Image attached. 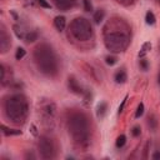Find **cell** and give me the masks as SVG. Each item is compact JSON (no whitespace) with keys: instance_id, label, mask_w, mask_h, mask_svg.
Instances as JSON below:
<instances>
[{"instance_id":"cell-1","label":"cell","mask_w":160,"mask_h":160,"mask_svg":"<svg viewBox=\"0 0 160 160\" xmlns=\"http://www.w3.org/2000/svg\"><path fill=\"white\" fill-rule=\"evenodd\" d=\"M69 133L76 144L86 146L90 139V125L86 116L81 113L73 114L69 119Z\"/></svg>"},{"instance_id":"cell-2","label":"cell","mask_w":160,"mask_h":160,"mask_svg":"<svg viewBox=\"0 0 160 160\" xmlns=\"http://www.w3.org/2000/svg\"><path fill=\"white\" fill-rule=\"evenodd\" d=\"M35 61L36 65L40 69L41 73L46 74V75H54V74L58 71V61L53 49L46 45L43 44L39 45L35 49Z\"/></svg>"},{"instance_id":"cell-3","label":"cell","mask_w":160,"mask_h":160,"mask_svg":"<svg viewBox=\"0 0 160 160\" xmlns=\"http://www.w3.org/2000/svg\"><path fill=\"white\" fill-rule=\"evenodd\" d=\"M5 114L14 123H21L28 114V103L23 95H13L5 103Z\"/></svg>"},{"instance_id":"cell-4","label":"cell","mask_w":160,"mask_h":160,"mask_svg":"<svg viewBox=\"0 0 160 160\" xmlns=\"http://www.w3.org/2000/svg\"><path fill=\"white\" fill-rule=\"evenodd\" d=\"M70 31L74 38L80 41L90 40L93 36V28L92 24L84 18H76L70 25Z\"/></svg>"},{"instance_id":"cell-5","label":"cell","mask_w":160,"mask_h":160,"mask_svg":"<svg viewBox=\"0 0 160 160\" xmlns=\"http://www.w3.org/2000/svg\"><path fill=\"white\" fill-rule=\"evenodd\" d=\"M129 36L120 31L110 33L105 36V46L113 53H120L126 49L129 45Z\"/></svg>"},{"instance_id":"cell-6","label":"cell","mask_w":160,"mask_h":160,"mask_svg":"<svg viewBox=\"0 0 160 160\" xmlns=\"http://www.w3.org/2000/svg\"><path fill=\"white\" fill-rule=\"evenodd\" d=\"M39 151L44 159L54 158V144H53L51 139L46 136H41L39 140Z\"/></svg>"},{"instance_id":"cell-7","label":"cell","mask_w":160,"mask_h":160,"mask_svg":"<svg viewBox=\"0 0 160 160\" xmlns=\"http://www.w3.org/2000/svg\"><path fill=\"white\" fill-rule=\"evenodd\" d=\"M58 9L60 10H69L76 5V0H54Z\"/></svg>"},{"instance_id":"cell-8","label":"cell","mask_w":160,"mask_h":160,"mask_svg":"<svg viewBox=\"0 0 160 160\" xmlns=\"http://www.w3.org/2000/svg\"><path fill=\"white\" fill-rule=\"evenodd\" d=\"M54 25H55V28L59 31H63L64 29H65V25H66L65 18H64V17H56L55 20H54Z\"/></svg>"},{"instance_id":"cell-9","label":"cell","mask_w":160,"mask_h":160,"mask_svg":"<svg viewBox=\"0 0 160 160\" xmlns=\"http://www.w3.org/2000/svg\"><path fill=\"white\" fill-rule=\"evenodd\" d=\"M128 80V75H126V73L124 70H120L115 74V81L118 83V84H123V83H125Z\"/></svg>"},{"instance_id":"cell-10","label":"cell","mask_w":160,"mask_h":160,"mask_svg":"<svg viewBox=\"0 0 160 160\" xmlns=\"http://www.w3.org/2000/svg\"><path fill=\"white\" fill-rule=\"evenodd\" d=\"M104 17H105V12H104V10H101V9H99L98 12L94 14V21L97 24H100L101 21L104 20Z\"/></svg>"},{"instance_id":"cell-11","label":"cell","mask_w":160,"mask_h":160,"mask_svg":"<svg viewBox=\"0 0 160 160\" xmlns=\"http://www.w3.org/2000/svg\"><path fill=\"white\" fill-rule=\"evenodd\" d=\"M69 88H70L73 92H75V93H79V94L81 93V89H80V86H78V85H76V81L73 78L71 79L69 78Z\"/></svg>"},{"instance_id":"cell-12","label":"cell","mask_w":160,"mask_h":160,"mask_svg":"<svg viewBox=\"0 0 160 160\" xmlns=\"http://www.w3.org/2000/svg\"><path fill=\"white\" fill-rule=\"evenodd\" d=\"M145 20H146V24L154 25V24H155V21H156V18H155V15H154L151 12H148L146 17H145Z\"/></svg>"},{"instance_id":"cell-13","label":"cell","mask_w":160,"mask_h":160,"mask_svg":"<svg viewBox=\"0 0 160 160\" xmlns=\"http://www.w3.org/2000/svg\"><path fill=\"white\" fill-rule=\"evenodd\" d=\"M3 133L5 135H19L21 134V130H15V129H6L5 126H1Z\"/></svg>"},{"instance_id":"cell-14","label":"cell","mask_w":160,"mask_h":160,"mask_svg":"<svg viewBox=\"0 0 160 160\" xmlns=\"http://www.w3.org/2000/svg\"><path fill=\"white\" fill-rule=\"evenodd\" d=\"M106 108H108L106 103H101V104L98 106V116L103 118V116L105 115V113H106Z\"/></svg>"},{"instance_id":"cell-15","label":"cell","mask_w":160,"mask_h":160,"mask_svg":"<svg viewBox=\"0 0 160 160\" xmlns=\"http://www.w3.org/2000/svg\"><path fill=\"white\" fill-rule=\"evenodd\" d=\"M25 54H26L25 49H23V48H19V49L17 50V53H15V58H17V60H21L25 56Z\"/></svg>"},{"instance_id":"cell-16","label":"cell","mask_w":160,"mask_h":160,"mask_svg":"<svg viewBox=\"0 0 160 160\" xmlns=\"http://www.w3.org/2000/svg\"><path fill=\"white\" fill-rule=\"evenodd\" d=\"M125 143H126V136L125 135H120L118 139H116V146L118 148H123L125 145Z\"/></svg>"},{"instance_id":"cell-17","label":"cell","mask_w":160,"mask_h":160,"mask_svg":"<svg viewBox=\"0 0 160 160\" xmlns=\"http://www.w3.org/2000/svg\"><path fill=\"white\" fill-rule=\"evenodd\" d=\"M143 114H144V104H143V103H140V104H139V106H138L136 113H135V118H136V119H139L140 116H143Z\"/></svg>"},{"instance_id":"cell-18","label":"cell","mask_w":160,"mask_h":160,"mask_svg":"<svg viewBox=\"0 0 160 160\" xmlns=\"http://www.w3.org/2000/svg\"><path fill=\"white\" fill-rule=\"evenodd\" d=\"M150 49H151V44H150V43H145V44H144V45H143V49H141L143 51L140 53V54H139V55H140V56H143V55H144V54H145V53H146L148 50H150Z\"/></svg>"},{"instance_id":"cell-19","label":"cell","mask_w":160,"mask_h":160,"mask_svg":"<svg viewBox=\"0 0 160 160\" xmlns=\"http://www.w3.org/2000/svg\"><path fill=\"white\" fill-rule=\"evenodd\" d=\"M36 39H38V34L36 33H30V34L26 35V41L28 43H31V41H34Z\"/></svg>"},{"instance_id":"cell-20","label":"cell","mask_w":160,"mask_h":160,"mask_svg":"<svg viewBox=\"0 0 160 160\" xmlns=\"http://www.w3.org/2000/svg\"><path fill=\"white\" fill-rule=\"evenodd\" d=\"M83 3H84V8L86 12H92L93 10V5L92 3H90V0H83Z\"/></svg>"},{"instance_id":"cell-21","label":"cell","mask_w":160,"mask_h":160,"mask_svg":"<svg viewBox=\"0 0 160 160\" xmlns=\"http://www.w3.org/2000/svg\"><path fill=\"white\" fill-rule=\"evenodd\" d=\"M38 3H39V5H40V6L45 8V9H50V8H51L50 3H48L46 0H38Z\"/></svg>"},{"instance_id":"cell-22","label":"cell","mask_w":160,"mask_h":160,"mask_svg":"<svg viewBox=\"0 0 160 160\" xmlns=\"http://www.w3.org/2000/svg\"><path fill=\"white\" fill-rule=\"evenodd\" d=\"M131 134L134 135V136H139V135L141 134V129H140V126H134V128H133Z\"/></svg>"},{"instance_id":"cell-23","label":"cell","mask_w":160,"mask_h":160,"mask_svg":"<svg viewBox=\"0 0 160 160\" xmlns=\"http://www.w3.org/2000/svg\"><path fill=\"white\" fill-rule=\"evenodd\" d=\"M148 124H149V125L151 124V128H153V129H155V128H156V120H155V118H154V116H149Z\"/></svg>"},{"instance_id":"cell-24","label":"cell","mask_w":160,"mask_h":160,"mask_svg":"<svg viewBox=\"0 0 160 160\" xmlns=\"http://www.w3.org/2000/svg\"><path fill=\"white\" fill-rule=\"evenodd\" d=\"M115 63H116V58L115 56H108L106 58V64H108V65H114Z\"/></svg>"},{"instance_id":"cell-25","label":"cell","mask_w":160,"mask_h":160,"mask_svg":"<svg viewBox=\"0 0 160 160\" xmlns=\"http://www.w3.org/2000/svg\"><path fill=\"white\" fill-rule=\"evenodd\" d=\"M126 100H128V97H125V98H124V100L121 101V105L119 106V114H120V113H123V110H124V106H125V104H126Z\"/></svg>"},{"instance_id":"cell-26","label":"cell","mask_w":160,"mask_h":160,"mask_svg":"<svg viewBox=\"0 0 160 160\" xmlns=\"http://www.w3.org/2000/svg\"><path fill=\"white\" fill-rule=\"evenodd\" d=\"M149 145H150V143H146V145H145V149H144V159H146L148 158V150H149Z\"/></svg>"},{"instance_id":"cell-27","label":"cell","mask_w":160,"mask_h":160,"mask_svg":"<svg viewBox=\"0 0 160 160\" xmlns=\"http://www.w3.org/2000/svg\"><path fill=\"white\" fill-rule=\"evenodd\" d=\"M140 66L144 69V70H146L148 69V61L146 60H140Z\"/></svg>"},{"instance_id":"cell-28","label":"cell","mask_w":160,"mask_h":160,"mask_svg":"<svg viewBox=\"0 0 160 160\" xmlns=\"http://www.w3.org/2000/svg\"><path fill=\"white\" fill-rule=\"evenodd\" d=\"M154 160H156V159H160V151H155L153 154V156H151Z\"/></svg>"},{"instance_id":"cell-29","label":"cell","mask_w":160,"mask_h":160,"mask_svg":"<svg viewBox=\"0 0 160 160\" xmlns=\"http://www.w3.org/2000/svg\"><path fill=\"white\" fill-rule=\"evenodd\" d=\"M159 84H160V74H159Z\"/></svg>"}]
</instances>
